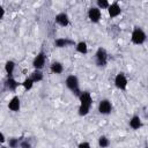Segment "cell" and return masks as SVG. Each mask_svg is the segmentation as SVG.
I'll return each instance as SVG.
<instances>
[{
	"mask_svg": "<svg viewBox=\"0 0 148 148\" xmlns=\"http://www.w3.org/2000/svg\"><path fill=\"white\" fill-rule=\"evenodd\" d=\"M20 146H21V147H30V143L27 142V141H23V142L20 143Z\"/></svg>",
	"mask_w": 148,
	"mask_h": 148,
	"instance_id": "cell-27",
	"label": "cell"
},
{
	"mask_svg": "<svg viewBox=\"0 0 148 148\" xmlns=\"http://www.w3.org/2000/svg\"><path fill=\"white\" fill-rule=\"evenodd\" d=\"M8 145H9V147H12V148H15V147H18V146H20V141H18V139H15V138H13V139H9V142H8Z\"/></svg>",
	"mask_w": 148,
	"mask_h": 148,
	"instance_id": "cell-23",
	"label": "cell"
},
{
	"mask_svg": "<svg viewBox=\"0 0 148 148\" xmlns=\"http://www.w3.org/2000/svg\"><path fill=\"white\" fill-rule=\"evenodd\" d=\"M120 13H121V8L117 2H113V3L108 6V14H109L110 17H112V18L117 17V16L120 15Z\"/></svg>",
	"mask_w": 148,
	"mask_h": 148,
	"instance_id": "cell-9",
	"label": "cell"
},
{
	"mask_svg": "<svg viewBox=\"0 0 148 148\" xmlns=\"http://www.w3.org/2000/svg\"><path fill=\"white\" fill-rule=\"evenodd\" d=\"M34 81H32V79L31 77H27V79H24V81L22 82V86H23V88H24V90H30L32 87H34Z\"/></svg>",
	"mask_w": 148,
	"mask_h": 148,
	"instance_id": "cell-20",
	"label": "cell"
},
{
	"mask_svg": "<svg viewBox=\"0 0 148 148\" xmlns=\"http://www.w3.org/2000/svg\"><path fill=\"white\" fill-rule=\"evenodd\" d=\"M96 2H97L98 8H102V9L103 8H108V6L110 5L108 0H96Z\"/></svg>",
	"mask_w": 148,
	"mask_h": 148,
	"instance_id": "cell-22",
	"label": "cell"
},
{
	"mask_svg": "<svg viewBox=\"0 0 148 148\" xmlns=\"http://www.w3.org/2000/svg\"><path fill=\"white\" fill-rule=\"evenodd\" d=\"M112 111V103L109 99H102L98 103V112L101 114H109Z\"/></svg>",
	"mask_w": 148,
	"mask_h": 148,
	"instance_id": "cell-6",
	"label": "cell"
},
{
	"mask_svg": "<svg viewBox=\"0 0 148 148\" xmlns=\"http://www.w3.org/2000/svg\"><path fill=\"white\" fill-rule=\"evenodd\" d=\"M65 84H66V87H67L73 94H75L76 96H79V94L81 92V90H80V84H79V79H77L76 75H68V76L66 77Z\"/></svg>",
	"mask_w": 148,
	"mask_h": 148,
	"instance_id": "cell-1",
	"label": "cell"
},
{
	"mask_svg": "<svg viewBox=\"0 0 148 148\" xmlns=\"http://www.w3.org/2000/svg\"><path fill=\"white\" fill-rule=\"evenodd\" d=\"M98 146L102 147V148L109 147V146H110V140H109L105 135H101V136L98 138Z\"/></svg>",
	"mask_w": 148,
	"mask_h": 148,
	"instance_id": "cell-19",
	"label": "cell"
},
{
	"mask_svg": "<svg viewBox=\"0 0 148 148\" xmlns=\"http://www.w3.org/2000/svg\"><path fill=\"white\" fill-rule=\"evenodd\" d=\"M79 147L80 148H89L90 147V143H88V142H80L79 143Z\"/></svg>",
	"mask_w": 148,
	"mask_h": 148,
	"instance_id": "cell-24",
	"label": "cell"
},
{
	"mask_svg": "<svg viewBox=\"0 0 148 148\" xmlns=\"http://www.w3.org/2000/svg\"><path fill=\"white\" fill-rule=\"evenodd\" d=\"M71 44H73V42L69 40V39H67V38H57V39L54 40L56 47H59V49L65 47V46H68V45H71Z\"/></svg>",
	"mask_w": 148,
	"mask_h": 148,
	"instance_id": "cell-15",
	"label": "cell"
},
{
	"mask_svg": "<svg viewBox=\"0 0 148 148\" xmlns=\"http://www.w3.org/2000/svg\"><path fill=\"white\" fill-rule=\"evenodd\" d=\"M128 125H130V127H131V128H133V130H139V128L142 126L141 118H140L139 116H133V117L130 119Z\"/></svg>",
	"mask_w": 148,
	"mask_h": 148,
	"instance_id": "cell-12",
	"label": "cell"
},
{
	"mask_svg": "<svg viewBox=\"0 0 148 148\" xmlns=\"http://www.w3.org/2000/svg\"><path fill=\"white\" fill-rule=\"evenodd\" d=\"M50 69H51V72L53 74H61L64 72V66L59 61H53L51 64V66H50Z\"/></svg>",
	"mask_w": 148,
	"mask_h": 148,
	"instance_id": "cell-13",
	"label": "cell"
},
{
	"mask_svg": "<svg viewBox=\"0 0 148 148\" xmlns=\"http://www.w3.org/2000/svg\"><path fill=\"white\" fill-rule=\"evenodd\" d=\"M14 69H15V62H14L13 60H8V61H6L5 71H6V73L8 74V76H12V75H13Z\"/></svg>",
	"mask_w": 148,
	"mask_h": 148,
	"instance_id": "cell-17",
	"label": "cell"
},
{
	"mask_svg": "<svg viewBox=\"0 0 148 148\" xmlns=\"http://www.w3.org/2000/svg\"><path fill=\"white\" fill-rule=\"evenodd\" d=\"M127 84H128V81L126 75L124 73H118L114 77V86L120 90H125L127 88Z\"/></svg>",
	"mask_w": 148,
	"mask_h": 148,
	"instance_id": "cell-4",
	"label": "cell"
},
{
	"mask_svg": "<svg viewBox=\"0 0 148 148\" xmlns=\"http://www.w3.org/2000/svg\"><path fill=\"white\" fill-rule=\"evenodd\" d=\"M20 108H21V101H20L18 96L12 97V99L8 103V109L13 112H17V111H20Z\"/></svg>",
	"mask_w": 148,
	"mask_h": 148,
	"instance_id": "cell-11",
	"label": "cell"
},
{
	"mask_svg": "<svg viewBox=\"0 0 148 148\" xmlns=\"http://www.w3.org/2000/svg\"><path fill=\"white\" fill-rule=\"evenodd\" d=\"M32 65H34L35 69H42L44 67V65H45V54H44V52H39L34 58Z\"/></svg>",
	"mask_w": 148,
	"mask_h": 148,
	"instance_id": "cell-8",
	"label": "cell"
},
{
	"mask_svg": "<svg viewBox=\"0 0 148 148\" xmlns=\"http://www.w3.org/2000/svg\"><path fill=\"white\" fill-rule=\"evenodd\" d=\"M88 17H89V20L92 23L99 22L101 21V17H102L101 8H98V7H91V8H89V10H88Z\"/></svg>",
	"mask_w": 148,
	"mask_h": 148,
	"instance_id": "cell-5",
	"label": "cell"
},
{
	"mask_svg": "<svg viewBox=\"0 0 148 148\" xmlns=\"http://www.w3.org/2000/svg\"><path fill=\"white\" fill-rule=\"evenodd\" d=\"M75 49H76V51H77L79 53H81V54H87V53H88V44H87L84 40L79 42V43L76 44Z\"/></svg>",
	"mask_w": 148,
	"mask_h": 148,
	"instance_id": "cell-16",
	"label": "cell"
},
{
	"mask_svg": "<svg viewBox=\"0 0 148 148\" xmlns=\"http://www.w3.org/2000/svg\"><path fill=\"white\" fill-rule=\"evenodd\" d=\"M54 21L57 24H59L61 27H67L69 24V16L66 13H59L56 15Z\"/></svg>",
	"mask_w": 148,
	"mask_h": 148,
	"instance_id": "cell-10",
	"label": "cell"
},
{
	"mask_svg": "<svg viewBox=\"0 0 148 148\" xmlns=\"http://www.w3.org/2000/svg\"><path fill=\"white\" fill-rule=\"evenodd\" d=\"M30 77L32 79L34 82H39V81L43 80V73L40 72V69H35V71L31 73V76H30Z\"/></svg>",
	"mask_w": 148,
	"mask_h": 148,
	"instance_id": "cell-18",
	"label": "cell"
},
{
	"mask_svg": "<svg viewBox=\"0 0 148 148\" xmlns=\"http://www.w3.org/2000/svg\"><path fill=\"white\" fill-rule=\"evenodd\" d=\"M17 86H18L17 81L13 76H8V79L6 80V88L8 90H10V91H15L16 88H17Z\"/></svg>",
	"mask_w": 148,
	"mask_h": 148,
	"instance_id": "cell-14",
	"label": "cell"
},
{
	"mask_svg": "<svg viewBox=\"0 0 148 148\" xmlns=\"http://www.w3.org/2000/svg\"><path fill=\"white\" fill-rule=\"evenodd\" d=\"M77 97L80 99V104L81 105L89 106V108L91 106V104H92V97H91L90 92H88V91H81Z\"/></svg>",
	"mask_w": 148,
	"mask_h": 148,
	"instance_id": "cell-7",
	"label": "cell"
},
{
	"mask_svg": "<svg viewBox=\"0 0 148 148\" xmlns=\"http://www.w3.org/2000/svg\"><path fill=\"white\" fill-rule=\"evenodd\" d=\"M3 16H5V8L0 5V20L3 18Z\"/></svg>",
	"mask_w": 148,
	"mask_h": 148,
	"instance_id": "cell-25",
	"label": "cell"
},
{
	"mask_svg": "<svg viewBox=\"0 0 148 148\" xmlns=\"http://www.w3.org/2000/svg\"><path fill=\"white\" fill-rule=\"evenodd\" d=\"M146 38H147L146 32L141 28H139V27L134 28V30L132 31V35H131V40H132L133 44L141 45V44H143L146 42Z\"/></svg>",
	"mask_w": 148,
	"mask_h": 148,
	"instance_id": "cell-2",
	"label": "cell"
},
{
	"mask_svg": "<svg viewBox=\"0 0 148 148\" xmlns=\"http://www.w3.org/2000/svg\"><path fill=\"white\" fill-rule=\"evenodd\" d=\"M95 61L98 67H104L108 62V52L104 47H98L95 53Z\"/></svg>",
	"mask_w": 148,
	"mask_h": 148,
	"instance_id": "cell-3",
	"label": "cell"
},
{
	"mask_svg": "<svg viewBox=\"0 0 148 148\" xmlns=\"http://www.w3.org/2000/svg\"><path fill=\"white\" fill-rule=\"evenodd\" d=\"M5 141H6V138H5L3 133L0 132V143H5Z\"/></svg>",
	"mask_w": 148,
	"mask_h": 148,
	"instance_id": "cell-26",
	"label": "cell"
},
{
	"mask_svg": "<svg viewBox=\"0 0 148 148\" xmlns=\"http://www.w3.org/2000/svg\"><path fill=\"white\" fill-rule=\"evenodd\" d=\"M89 111H90L89 106H84V105L80 104V106H79V114L80 116H87L89 113Z\"/></svg>",
	"mask_w": 148,
	"mask_h": 148,
	"instance_id": "cell-21",
	"label": "cell"
}]
</instances>
